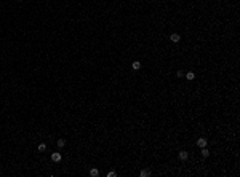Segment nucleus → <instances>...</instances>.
I'll use <instances>...</instances> for the list:
<instances>
[{"label":"nucleus","mask_w":240,"mask_h":177,"mask_svg":"<svg viewBox=\"0 0 240 177\" xmlns=\"http://www.w3.org/2000/svg\"><path fill=\"white\" fill-rule=\"evenodd\" d=\"M206 144H208V140H206L205 137H200V139L197 140V145L200 147V148H202V147H206Z\"/></svg>","instance_id":"1"},{"label":"nucleus","mask_w":240,"mask_h":177,"mask_svg":"<svg viewBox=\"0 0 240 177\" xmlns=\"http://www.w3.org/2000/svg\"><path fill=\"white\" fill-rule=\"evenodd\" d=\"M170 40H171L173 43H178L179 40H181V37H179V34H171L170 35Z\"/></svg>","instance_id":"2"},{"label":"nucleus","mask_w":240,"mask_h":177,"mask_svg":"<svg viewBox=\"0 0 240 177\" xmlns=\"http://www.w3.org/2000/svg\"><path fill=\"white\" fill-rule=\"evenodd\" d=\"M51 160H53L54 163L61 161V153H51Z\"/></svg>","instance_id":"3"},{"label":"nucleus","mask_w":240,"mask_h":177,"mask_svg":"<svg viewBox=\"0 0 240 177\" xmlns=\"http://www.w3.org/2000/svg\"><path fill=\"white\" fill-rule=\"evenodd\" d=\"M187 156H189V153H187L186 150H181V152H179V160H183V161H184V160H187Z\"/></svg>","instance_id":"4"},{"label":"nucleus","mask_w":240,"mask_h":177,"mask_svg":"<svg viewBox=\"0 0 240 177\" xmlns=\"http://www.w3.org/2000/svg\"><path fill=\"white\" fill-rule=\"evenodd\" d=\"M184 78H187V80H194L195 73L194 72H187V73H184Z\"/></svg>","instance_id":"5"},{"label":"nucleus","mask_w":240,"mask_h":177,"mask_svg":"<svg viewBox=\"0 0 240 177\" xmlns=\"http://www.w3.org/2000/svg\"><path fill=\"white\" fill-rule=\"evenodd\" d=\"M90 176H91V177H98L99 176V171L96 169V168H91V169H90Z\"/></svg>","instance_id":"6"},{"label":"nucleus","mask_w":240,"mask_h":177,"mask_svg":"<svg viewBox=\"0 0 240 177\" xmlns=\"http://www.w3.org/2000/svg\"><path fill=\"white\" fill-rule=\"evenodd\" d=\"M139 176H141V177H147V176H151V171H149V169H142L141 172H139Z\"/></svg>","instance_id":"7"},{"label":"nucleus","mask_w":240,"mask_h":177,"mask_svg":"<svg viewBox=\"0 0 240 177\" xmlns=\"http://www.w3.org/2000/svg\"><path fill=\"white\" fill-rule=\"evenodd\" d=\"M202 156L203 158H206V156H210V152L206 150V147H202Z\"/></svg>","instance_id":"8"},{"label":"nucleus","mask_w":240,"mask_h":177,"mask_svg":"<svg viewBox=\"0 0 240 177\" xmlns=\"http://www.w3.org/2000/svg\"><path fill=\"white\" fill-rule=\"evenodd\" d=\"M58 147H59V148H62V147H64L66 145V140H64V139H58Z\"/></svg>","instance_id":"9"},{"label":"nucleus","mask_w":240,"mask_h":177,"mask_svg":"<svg viewBox=\"0 0 240 177\" xmlns=\"http://www.w3.org/2000/svg\"><path fill=\"white\" fill-rule=\"evenodd\" d=\"M131 67H133L134 70H138V69H139V67H141V62H139V61H134L133 64H131Z\"/></svg>","instance_id":"10"},{"label":"nucleus","mask_w":240,"mask_h":177,"mask_svg":"<svg viewBox=\"0 0 240 177\" xmlns=\"http://www.w3.org/2000/svg\"><path fill=\"white\" fill-rule=\"evenodd\" d=\"M45 150H46L45 144H38V152H45Z\"/></svg>","instance_id":"11"},{"label":"nucleus","mask_w":240,"mask_h":177,"mask_svg":"<svg viewBox=\"0 0 240 177\" xmlns=\"http://www.w3.org/2000/svg\"><path fill=\"white\" fill-rule=\"evenodd\" d=\"M176 77L183 78V77H184V72H183V70H178V72H176Z\"/></svg>","instance_id":"12"},{"label":"nucleus","mask_w":240,"mask_h":177,"mask_svg":"<svg viewBox=\"0 0 240 177\" xmlns=\"http://www.w3.org/2000/svg\"><path fill=\"white\" fill-rule=\"evenodd\" d=\"M114 176H117V172H115V171H111V172L107 174V177H114Z\"/></svg>","instance_id":"13"},{"label":"nucleus","mask_w":240,"mask_h":177,"mask_svg":"<svg viewBox=\"0 0 240 177\" xmlns=\"http://www.w3.org/2000/svg\"><path fill=\"white\" fill-rule=\"evenodd\" d=\"M18 2H21V0H18Z\"/></svg>","instance_id":"14"}]
</instances>
